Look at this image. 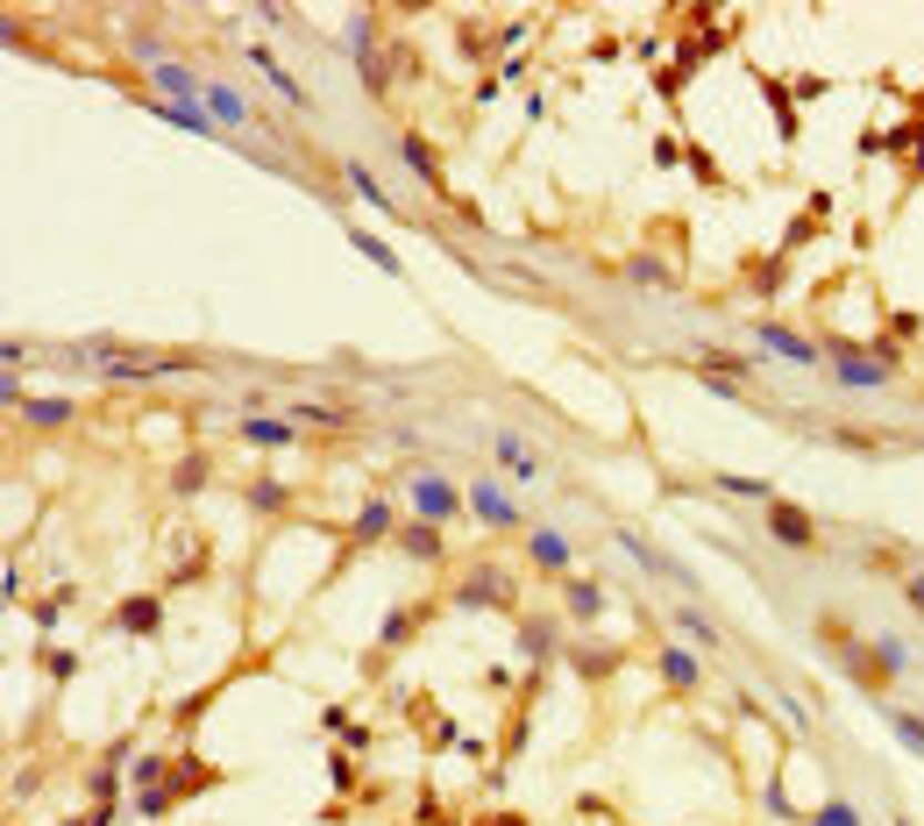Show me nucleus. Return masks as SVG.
I'll list each match as a JSON object with an SVG mask.
<instances>
[{"label": "nucleus", "instance_id": "1", "mask_svg": "<svg viewBox=\"0 0 924 826\" xmlns=\"http://www.w3.org/2000/svg\"><path fill=\"white\" fill-rule=\"evenodd\" d=\"M512 599H520V584H512V570H499V563H476L470 578L455 584V605H484V613H512Z\"/></svg>", "mask_w": 924, "mask_h": 826}, {"label": "nucleus", "instance_id": "2", "mask_svg": "<svg viewBox=\"0 0 924 826\" xmlns=\"http://www.w3.org/2000/svg\"><path fill=\"white\" fill-rule=\"evenodd\" d=\"M405 506H413V520H427V528H441V520H455L462 492L449 478H434V470H420V478H405Z\"/></svg>", "mask_w": 924, "mask_h": 826}, {"label": "nucleus", "instance_id": "3", "mask_svg": "<svg viewBox=\"0 0 924 826\" xmlns=\"http://www.w3.org/2000/svg\"><path fill=\"white\" fill-rule=\"evenodd\" d=\"M619 549H626V555H633V563H640V570H655V578H669V584H682V592H697L690 563H676L669 549H655V542H647L640 528H619Z\"/></svg>", "mask_w": 924, "mask_h": 826}, {"label": "nucleus", "instance_id": "4", "mask_svg": "<svg viewBox=\"0 0 924 826\" xmlns=\"http://www.w3.org/2000/svg\"><path fill=\"white\" fill-rule=\"evenodd\" d=\"M768 542H782V549H818V520L803 513V506H790V499H768Z\"/></svg>", "mask_w": 924, "mask_h": 826}, {"label": "nucleus", "instance_id": "5", "mask_svg": "<svg viewBox=\"0 0 924 826\" xmlns=\"http://www.w3.org/2000/svg\"><path fill=\"white\" fill-rule=\"evenodd\" d=\"M462 506H470L484 528H520V506H512L505 492H499V478H476L470 492H462Z\"/></svg>", "mask_w": 924, "mask_h": 826}, {"label": "nucleus", "instance_id": "6", "mask_svg": "<svg viewBox=\"0 0 924 826\" xmlns=\"http://www.w3.org/2000/svg\"><path fill=\"white\" fill-rule=\"evenodd\" d=\"M150 86H157L171 108H199V93H207V79H193L185 72V64H157V72H150Z\"/></svg>", "mask_w": 924, "mask_h": 826}, {"label": "nucleus", "instance_id": "7", "mask_svg": "<svg viewBox=\"0 0 924 826\" xmlns=\"http://www.w3.org/2000/svg\"><path fill=\"white\" fill-rule=\"evenodd\" d=\"M199 100L214 108V122H220V129H249V122H256V108H249V100L235 93V86H220V79H207V93H199Z\"/></svg>", "mask_w": 924, "mask_h": 826}, {"label": "nucleus", "instance_id": "8", "mask_svg": "<svg viewBox=\"0 0 924 826\" xmlns=\"http://www.w3.org/2000/svg\"><path fill=\"white\" fill-rule=\"evenodd\" d=\"M562 605H569V620H597L612 605V592L597 578H569V584H562Z\"/></svg>", "mask_w": 924, "mask_h": 826}, {"label": "nucleus", "instance_id": "9", "mask_svg": "<svg viewBox=\"0 0 924 826\" xmlns=\"http://www.w3.org/2000/svg\"><path fill=\"white\" fill-rule=\"evenodd\" d=\"M655 670H661V677H669L676 691H697V684H705V663H697V649H661V655H655Z\"/></svg>", "mask_w": 924, "mask_h": 826}, {"label": "nucleus", "instance_id": "10", "mask_svg": "<svg viewBox=\"0 0 924 826\" xmlns=\"http://www.w3.org/2000/svg\"><path fill=\"white\" fill-rule=\"evenodd\" d=\"M754 343H761V349H776V357H790V364H811V357H818V349L803 343V335H790L782 322H754Z\"/></svg>", "mask_w": 924, "mask_h": 826}, {"label": "nucleus", "instance_id": "11", "mask_svg": "<svg viewBox=\"0 0 924 826\" xmlns=\"http://www.w3.org/2000/svg\"><path fill=\"white\" fill-rule=\"evenodd\" d=\"M526 555H534L541 570H555V578H562V570H569V542H562L555 528H534V542H526Z\"/></svg>", "mask_w": 924, "mask_h": 826}, {"label": "nucleus", "instance_id": "12", "mask_svg": "<svg viewBox=\"0 0 924 826\" xmlns=\"http://www.w3.org/2000/svg\"><path fill=\"white\" fill-rule=\"evenodd\" d=\"M840 385H889V364L861 357V349H840Z\"/></svg>", "mask_w": 924, "mask_h": 826}, {"label": "nucleus", "instance_id": "13", "mask_svg": "<svg viewBox=\"0 0 924 826\" xmlns=\"http://www.w3.org/2000/svg\"><path fill=\"white\" fill-rule=\"evenodd\" d=\"M555 642H562L555 620H520V655H526V663H541V655L555 649Z\"/></svg>", "mask_w": 924, "mask_h": 826}, {"label": "nucleus", "instance_id": "14", "mask_svg": "<svg viewBox=\"0 0 924 826\" xmlns=\"http://www.w3.org/2000/svg\"><path fill=\"white\" fill-rule=\"evenodd\" d=\"M882 720H889V734H896L903 748H911L917 763H924V720H917V713H903V705H882Z\"/></svg>", "mask_w": 924, "mask_h": 826}, {"label": "nucleus", "instance_id": "15", "mask_svg": "<svg viewBox=\"0 0 924 826\" xmlns=\"http://www.w3.org/2000/svg\"><path fill=\"white\" fill-rule=\"evenodd\" d=\"M499 463L512 470V478H520V485H534V457H526V442H520V435H512V428H499Z\"/></svg>", "mask_w": 924, "mask_h": 826}, {"label": "nucleus", "instance_id": "16", "mask_svg": "<svg viewBox=\"0 0 924 826\" xmlns=\"http://www.w3.org/2000/svg\"><path fill=\"white\" fill-rule=\"evenodd\" d=\"M391 520H399V513H391V499H370L363 513H356V542H384Z\"/></svg>", "mask_w": 924, "mask_h": 826}, {"label": "nucleus", "instance_id": "17", "mask_svg": "<svg viewBox=\"0 0 924 826\" xmlns=\"http://www.w3.org/2000/svg\"><path fill=\"white\" fill-rule=\"evenodd\" d=\"M114 620H122L129 634H157V628H164V605H157V599H129Z\"/></svg>", "mask_w": 924, "mask_h": 826}, {"label": "nucleus", "instance_id": "18", "mask_svg": "<svg viewBox=\"0 0 924 826\" xmlns=\"http://www.w3.org/2000/svg\"><path fill=\"white\" fill-rule=\"evenodd\" d=\"M676 628H682V634H690V642H697V649H705V655H718V628H711V620H705V613H697V605H676Z\"/></svg>", "mask_w": 924, "mask_h": 826}, {"label": "nucleus", "instance_id": "19", "mask_svg": "<svg viewBox=\"0 0 924 826\" xmlns=\"http://www.w3.org/2000/svg\"><path fill=\"white\" fill-rule=\"evenodd\" d=\"M399 549H405V555H420V563H434V555H441V528H427V520H413V528L399 534Z\"/></svg>", "mask_w": 924, "mask_h": 826}, {"label": "nucleus", "instance_id": "20", "mask_svg": "<svg viewBox=\"0 0 924 826\" xmlns=\"http://www.w3.org/2000/svg\"><path fill=\"white\" fill-rule=\"evenodd\" d=\"M243 435H249L256 449H292V442H299V435L285 428V420H243Z\"/></svg>", "mask_w": 924, "mask_h": 826}, {"label": "nucleus", "instance_id": "21", "mask_svg": "<svg viewBox=\"0 0 924 826\" xmlns=\"http://www.w3.org/2000/svg\"><path fill=\"white\" fill-rule=\"evenodd\" d=\"M569 663H576V677H612V670H619V649H597L591 642V649H576Z\"/></svg>", "mask_w": 924, "mask_h": 826}, {"label": "nucleus", "instance_id": "22", "mask_svg": "<svg viewBox=\"0 0 924 826\" xmlns=\"http://www.w3.org/2000/svg\"><path fill=\"white\" fill-rule=\"evenodd\" d=\"M249 64H264V72H270V86H278L285 100H292V108H314V100H306V86H292V79H285V72H278V58H270V50H264V43H256V50H249Z\"/></svg>", "mask_w": 924, "mask_h": 826}, {"label": "nucleus", "instance_id": "23", "mask_svg": "<svg viewBox=\"0 0 924 826\" xmlns=\"http://www.w3.org/2000/svg\"><path fill=\"white\" fill-rule=\"evenodd\" d=\"M22 420H37V428H64V420H72V399H22Z\"/></svg>", "mask_w": 924, "mask_h": 826}, {"label": "nucleus", "instance_id": "24", "mask_svg": "<svg viewBox=\"0 0 924 826\" xmlns=\"http://www.w3.org/2000/svg\"><path fill=\"white\" fill-rule=\"evenodd\" d=\"M249 506H256V513H285V506H292V492H285L278 478H249Z\"/></svg>", "mask_w": 924, "mask_h": 826}, {"label": "nucleus", "instance_id": "25", "mask_svg": "<svg viewBox=\"0 0 924 826\" xmlns=\"http://www.w3.org/2000/svg\"><path fill=\"white\" fill-rule=\"evenodd\" d=\"M399 157H405V172H420L427 185H441V172H434V150H427L420 136H399Z\"/></svg>", "mask_w": 924, "mask_h": 826}, {"label": "nucleus", "instance_id": "26", "mask_svg": "<svg viewBox=\"0 0 924 826\" xmlns=\"http://www.w3.org/2000/svg\"><path fill=\"white\" fill-rule=\"evenodd\" d=\"M761 93H768V108H776V122H782V143H797V108H790V93H782V79H761Z\"/></svg>", "mask_w": 924, "mask_h": 826}, {"label": "nucleus", "instance_id": "27", "mask_svg": "<svg viewBox=\"0 0 924 826\" xmlns=\"http://www.w3.org/2000/svg\"><path fill=\"white\" fill-rule=\"evenodd\" d=\"M711 485H718V492H732V499H761V506L776 499V492H768L761 478H732V470H726V478H711Z\"/></svg>", "mask_w": 924, "mask_h": 826}, {"label": "nucleus", "instance_id": "28", "mask_svg": "<svg viewBox=\"0 0 924 826\" xmlns=\"http://www.w3.org/2000/svg\"><path fill=\"white\" fill-rule=\"evenodd\" d=\"M199 485H207V457H185L171 470V492H199Z\"/></svg>", "mask_w": 924, "mask_h": 826}, {"label": "nucleus", "instance_id": "29", "mask_svg": "<svg viewBox=\"0 0 924 826\" xmlns=\"http://www.w3.org/2000/svg\"><path fill=\"white\" fill-rule=\"evenodd\" d=\"M349 185H356V200H363V207H391V200H384V185L370 179L363 164H349Z\"/></svg>", "mask_w": 924, "mask_h": 826}, {"label": "nucleus", "instance_id": "30", "mask_svg": "<svg viewBox=\"0 0 924 826\" xmlns=\"http://www.w3.org/2000/svg\"><path fill=\"white\" fill-rule=\"evenodd\" d=\"M356 235V249H363L370 264H378V272H399V257H391V243H378V235H363V228H349Z\"/></svg>", "mask_w": 924, "mask_h": 826}, {"label": "nucleus", "instance_id": "31", "mask_svg": "<svg viewBox=\"0 0 924 826\" xmlns=\"http://www.w3.org/2000/svg\"><path fill=\"white\" fill-rule=\"evenodd\" d=\"M811 826H861V813H853L846 798H832V805H818V813H811Z\"/></svg>", "mask_w": 924, "mask_h": 826}, {"label": "nucleus", "instance_id": "32", "mask_svg": "<svg viewBox=\"0 0 924 826\" xmlns=\"http://www.w3.org/2000/svg\"><path fill=\"white\" fill-rule=\"evenodd\" d=\"M626 278H633V285H669V264H655V257H633V264H626Z\"/></svg>", "mask_w": 924, "mask_h": 826}, {"label": "nucleus", "instance_id": "33", "mask_svg": "<svg viewBox=\"0 0 924 826\" xmlns=\"http://www.w3.org/2000/svg\"><path fill=\"white\" fill-rule=\"evenodd\" d=\"M171 805H178V798H171V784H157V791H143V798H135V813H143V819H164Z\"/></svg>", "mask_w": 924, "mask_h": 826}, {"label": "nucleus", "instance_id": "34", "mask_svg": "<svg viewBox=\"0 0 924 826\" xmlns=\"http://www.w3.org/2000/svg\"><path fill=\"white\" fill-rule=\"evenodd\" d=\"M405 634H413V613H405V605H399V613H391V620H384V634H378V649H399V642H405Z\"/></svg>", "mask_w": 924, "mask_h": 826}, {"label": "nucleus", "instance_id": "35", "mask_svg": "<svg viewBox=\"0 0 924 826\" xmlns=\"http://www.w3.org/2000/svg\"><path fill=\"white\" fill-rule=\"evenodd\" d=\"M299 420H320V428H349V414H341V407H306V399H299Z\"/></svg>", "mask_w": 924, "mask_h": 826}, {"label": "nucleus", "instance_id": "36", "mask_svg": "<svg viewBox=\"0 0 924 826\" xmlns=\"http://www.w3.org/2000/svg\"><path fill=\"white\" fill-rule=\"evenodd\" d=\"M157 777H164V755H143V763H135V784L157 791Z\"/></svg>", "mask_w": 924, "mask_h": 826}, {"label": "nucleus", "instance_id": "37", "mask_svg": "<svg viewBox=\"0 0 924 826\" xmlns=\"http://www.w3.org/2000/svg\"><path fill=\"white\" fill-rule=\"evenodd\" d=\"M903 599H911L917 613H924V578H911V584H903Z\"/></svg>", "mask_w": 924, "mask_h": 826}, {"label": "nucleus", "instance_id": "38", "mask_svg": "<svg viewBox=\"0 0 924 826\" xmlns=\"http://www.w3.org/2000/svg\"><path fill=\"white\" fill-rule=\"evenodd\" d=\"M476 826H526V819H476Z\"/></svg>", "mask_w": 924, "mask_h": 826}, {"label": "nucleus", "instance_id": "39", "mask_svg": "<svg viewBox=\"0 0 924 826\" xmlns=\"http://www.w3.org/2000/svg\"><path fill=\"white\" fill-rule=\"evenodd\" d=\"M896 826H911V819H896Z\"/></svg>", "mask_w": 924, "mask_h": 826}]
</instances>
